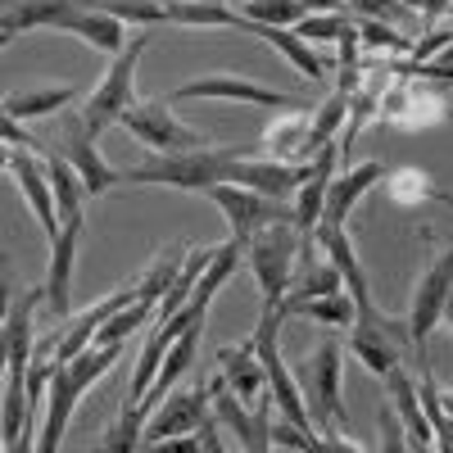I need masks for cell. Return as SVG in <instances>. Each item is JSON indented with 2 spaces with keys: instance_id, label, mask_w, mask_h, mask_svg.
<instances>
[{
  "instance_id": "obj_1",
  "label": "cell",
  "mask_w": 453,
  "mask_h": 453,
  "mask_svg": "<svg viewBox=\"0 0 453 453\" xmlns=\"http://www.w3.org/2000/svg\"><path fill=\"white\" fill-rule=\"evenodd\" d=\"M145 46H150V32L141 27V32H132L127 36V46L109 59V68H104V78L87 91V100H82V109H78V123L100 141L113 123L127 113V104L136 100V68H141V59H145Z\"/></svg>"
},
{
  "instance_id": "obj_2",
  "label": "cell",
  "mask_w": 453,
  "mask_h": 453,
  "mask_svg": "<svg viewBox=\"0 0 453 453\" xmlns=\"http://www.w3.org/2000/svg\"><path fill=\"white\" fill-rule=\"evenodd\" d=\"M250 155V150H232V145H200V150H173V155H155V159H145L136 168L123 173L127 186H168V191H204V186L222 181V168Z\"/></svg>"
},
{
  "instance_id": "obj_3",
  "label": "cell",
  "mask_w": 453,
  "mask_h": 453,
  "mask_svg": "<svg viewBox=\"0 0 453 453\" xmlns=\"http://www.w3.org/2000/svg\"><path fill=\"white\" fill-rule=\"evenodd\" d=\"M250 273L258 281V295H263V313L268 309H281V299L290 290V273L299 263V232L290 222H277V226H263L258 236H250L241 245Z\"/></svg>"
},
{
  "instance_id": "obj_4",
  "label": "cell",
  "mask_w": 453,
  "mask_h": 453,
  "mask_svg": "<svg viewBox=\"0 0 453 453\" xmlns=\"http://www.w3.org/2000/svg\"><path fill=\"white\" fill-rule=\"evenodd\" d=\"M340 363H345L340 340L322 335L318 345L309 349V358L295 367V381H299V395H304V403H309L313 426H340V431H349L345 399H340Z\"/></svg>"
},
{
  "instance_id": "obj_5",
  "label": "cell",
  "mask_w": 453,
  "mask_h": 453,
  "mask_svg": "<svg viewBox=\"0 0 453 453\" xmlns=\"http://www.w3.org/2000/svg\"><path fill=\"white\" fill-rule=\"evenodd\" d=\"M453 295V241L435 254V263L422 273L418 290L408 299V322H403V335L412 340V349H418V363L422 372H431V358H426V335L435 331V322L444 318V304Z\"/></svg>"
},
{
  "instance_id": "obj_6",
  "label": "cell",
  "mask_w": 453,
  "mask_h": 453,
  "mask_svg": "<svg viewBox=\"0 0 453 453\" xmlns=\"http://www.w3.org/2000/svg\"><path fill=\"white\" fill-rule=\"evenodd\" d=\"M204 200H213L232 226V241L245 245L250 236H258L263 226H277V222H290V204L286 200H268V196H254V191H241V186H226V181H213L200 191Z\"/></svg>"
},
{
  "instance_id": "obj_7",
  "label": "cell",
  "mask_w": 453,
  "mask_h": 453,
  "mask_svg": "<svg viewBox=\"0 0 453 453\" xmlns=\"http://www.w3.org/2000/svg\"><path fill=\"white\" fill-rule=\"evenodd\" d=\"M119 123L150 150V155H173V150H200L204 145V136L186 127L168 109V100H132Z\"/></svg>"
},
{
  "instance_id": "obj_8",
  "label": "cell",
  "mask_w": 453,
  "mask_h": 453,
  "mask_svg": "<svg viewBox=\"0 0 453 453\" xmlns=\"http://www.w3.org/2000/svg\"><path fill=\"white\" fill-rule=\"evenodd\" d=\"M191 100H236V104H258V109H304L286 91L263 87L254 78H241V73H204V78L181 82L168 96V104H191Z\"/></svg>"
},
{
  "instance_id": "obj_9",
  "label": "cell",
  "mask_w": 453,
  "mask_h": 453,
  "mask_svg": "<svg viewBox=\"0 0 453 453\" xmlns=\"http://www.w3.org/2000/svg\"><path fill=\"white\" fill-rule=\"evenodd\" d=\"M318 159L313 164H290V159H232L222 168V181L226 186H241V191H254V196H268V200H290L299 186L313 177Z\"/></svg>"
},
{
  "instance_id": "obj_10",
  "label": "cell",
  "mask_w": 453,
  "mask_h": 453,
  "mask_svg": "<svg viewBox=\"0 0 453 453\" xmlns=\"http://www.w3.org/2000/svg\"><path fill=\"white\" fill-rule=\"evenodd\" d=\"M444 113H449L444 87H435V82H395L381 96V113H376V119H386L399 132H426L431 123L444 119Z\"/></svg>"
},
{
  "instance_id": "obj_11",
  "label": "cell",
  "mask_w": 453,
  "mask_h": 453,
  "mask_svg": "<svg viewBox=\"0 0 453 453\" xmlns=\"http://www.w3.org/2000/svg\"><path fill=\"white\" fill-rule=\"evenodd\" d=\"M209 418H213L209 386L168 390V395L159 399V408L150 412V422H145V431H141V444H159V440H173V435H196Z\"/></svg>"
},
{
  "instance_id": "obj_12",
  "label": "cell",
  "mask_w": 453,
  "mask_h": 453,
  "mask_svg": "<svg viewBox=\"0 0 453 453\" xmlns=\"http://www.w3.org/2000/svg\"><path fill=\"white\" fill-rule=\"evenodd\" d=\"M59 155L68 159L73 173H78V181H82V191H87V196H109L113 186H123V173H119V168H109V159L100 155L96 136L78 123V113H73V119H64Z\"/></svg>"
},
{
  "instance_id": "obj_13",
  "label": "cell",
  "mask_w": 453,
  "mask_h": 453,
  "mask_svg": "<svg viewBox=\"0 0 453 453\" xmlns=\"http://www.w3.org/2000/svg\"><path fill=\"white\" fill-rule=\"evenodd\" d=\"M5 173L14 177V186L23 191V204H27V213L36 218V226H42V236L55 241V236H59V209H55V191H50L46 164L36 159L32 150H10Z\"/></svg>"
},
{
  "instance_id": "obj_14",
  "label": "cell",
  "mask_w": 453,
  "mask_h": 453,
  "mask_svg": "<svg viewBox=\"0 0 453 453\" xmlns=\"http://www.w3.org/2000/svg\"><path fill=\"white\" fill-rule=\"evenodd\" d=\"M82 222L87 218L59 222V236L50 241V268H46V281H42V299L50 304L55 318L73 313V263H78V245H82Z\"/></svg>"
},
{
  "instance_id": "obj_15",
  "label": "cell",
  "mask_w": 453,
  "mask_h": 453,
  "mask_svg": "<svg viewBox=\"0 0 453 453\" xmlns=\"http://www.w3.org/2000/svg\"><path fill=\"white\" fill-rule=\"evenodd\" d=\"M381 177H386V164H381V159L354 164L349 173L331 177V186H326V204H322V222H318V226H345L349 213H354V204H358L367 191H376V186H381Z\"/></svg>"
},
{
  "instance_id": "obj_16",
  "label": "cell",
  "mask_w": 453,
  "mask_h": 453,
  "mask_svg": "<svg viewBox=\"0 0 453 453\" xmlns=\"http://www.w3.org/2000/svg\"><path fill=\"white\" fill-rule=\"evenodd\" d=\"M213 372L222 376L226 390H232L245 408H258V399L268 395V376H263V367H258V358H254L250 335L241 340V345H226V349H218Z\"/></svg>"
},
{
  "instance_id": "obj_17",
  "label": "cell",
  "mask_w": 453,
  "mask_h": 453,
  "mask_svg": "<svg viewBox=\"0 0 453 453\" xmlns=\"http://www.w3.org/2000/svg\"><path fill=\"white\" fill-rule=\"evenodd\" d=\"M386 390H390V408H395V418H399V426H403V435H408V444L412 449H431L435 453V431H431V422H426V412H422V399H418V381L403 372V363L399 367H390L386 376Z\"/></svg>"
},
{
  "instance_id": "obj_18",
  "label": "cell",
  "mask_w": 453,
  "mask_h": 453,
  "mask_svg": "<svg viewBox=\"0 0 453 453\" xmlns=\"http://www.w3.org/2000/svg\"><path fill=\"white\" fill-rule=\"evenodd\" d=\"M335 155H340V145H326L322 155H318V168L313 177L295 191V204H290V226L299 232V241H313L318 232V222H322V204H326V186H331V173H335Z\"/></svg>"
},
{
  "instance_id": "obj_19",
  "label": "cell",
  "mask_w": 453,
  "mask_h": 453,
  "mask_svg": "<svg viewBox=\"0 0 453 453\" xmlns=\"http://www.w3.org/2000/svg\"><path fill=\"white\" fill-rule=\"evenodd\" d=\"M50 32H68V36H78V42H87L91 50H100V55H119L123 46H127V23H119V19H109V14H100V10H68Z\"/></svg>"
},
{
  "instance_id": "obj_20",
  "label": "cell",
  "mask_w": 453,
  "mask_h": 453,
  "mask_svg": "<svg viewBox=\"0 0 453 453\" xmlns=\"http://www.w3.org/2000/svg\"><path fill=\"white\" fill-rule=\"evenodd\" d=\"M200 335H204V322L186 326V331L173 340V345H168V354H164V363H159V376L150 381V390H145V399H141L145 412H155L159 399H164L168 390H177V381H181L186 372H191V363H196V354H200Z\"/></svg>"
},
{
  "instance_id": "obj_21",
  "label": "cell",
  "mask_w": 453,
  "mask_h": 453,
  "mask_svg": "<svg viewBox=\"0 0 453 453\" xmlns=\"http://www.w3.org/2000/svg\"><path fill=\"white\" fill-rule=\"evenodd\" d=\"M73 100H78V87H73V82H50V87L10 91L5 100H0V109H5L10 119H19V123L27 127L32 119H55V113H64Z\"/></svg>"
},
{
  "instance_id": "obj_22",
  "label": "cell",
  "mask_w": 453,
  "mask_h": 453,
  "mask_svg": "<svg viewBox=\"0 0 453 453\" xmlns=\"http://www.w3.org/2000/svg\"><path fill=\"white\" fill-rule=\"evenodd\" d=\"M309 113L313 109H286L268 132L258 136V150L268 159H290V164H313L309 159Z\"/></svg>"
},
{
  "instance_id": "obj_23",
  "label": "cell",
  "mask_w": 453,
  "mask_h": 453,
  "mask_svg": "<svg viewBox=\"0 0 453 453\" xmlns=\"http://www.w3.org/2000/svg\"><path fill=\"white\" fill-rule=\"evenodd\" d=\"M345 345H349V354H354L372 376H386L390 367H399V335H395V331L354 322L349 335H345Z\"/></svg>"
},
{
  "instance_id": "obj_24",
  "label": "cell",
  "mask_w": 453,
  "mask_h": 453,
  "mask_svg": "<svg viewBox=\"0 0 453 453\" xmlns=\"http://www.w3.org/2000/svg\"><path fill=\"white\" fill-rule=\"evenodd\" d=\"M281 318H309L331 331H349L358 322V309L345 290H335V295H313V299H281Z\"/></svg>"
},
{
  "instance_id": "obj_25",
  "label": "cell",
  "mask_w": 453,
  "mask_h": 453,
  "mask_svg": "<svg viewBox=\"0 0 453 453\" xmlns=\"http://www.w3.org/2000/svg\"><path fill=\"white\" fill-rule=\"evenodd\" d=\"M78 0H0V32H32V27H55Z\"/></svg>"
},
{
  "instance_id": "obj_26",
  "label": "cell",
  "mask_w": 453,
  "mask_h": 453,
  "mask_svg": "<svg viewBox=\"0 0 453 453\" xmlns=\"http://www.w3.org/2000/svg\"><path fill=\"white\" fill-rule=\"evenodd\" d=\"M245 32H254V36H263L268 46H277V55H281L290 68L304 73L309 82H326V64H322V55H318L309 42H299L290 27H258V23H245Z\"/></svg>"
},
{
  "instance_id": "obj_27",
  "label": "cell",
  "mask_w": 453,
  "mask_h": 453,
  "mask_svg": "<svg viewBox=\"0 0 453 453\" xmlns=\"http://www.w3.org/2000/svg\"><path fill=\"white\" fill-rule=\"evenodd\" d=\"M381 181H386V196H390L395 209H418V204H431V200L453 204V196L440 191L426 168H399V173H386Z\"/></svg>"
},
{
  "instance_id": "obj_28",
  "label": "cell",
  "mask_w": 453,
  "mask_h": 453,
  "mask_svg": "<svg viewBox=\"0 0 453 453\" xmlns=\"http://www.w3.org/2000/svg\"><path fill=\"white\" fill-rule=\"evenodd\" d=\"M164 14L168 23H181V27H241L245 32V19L226 0H164Z\"/></svg>"
},
{
  "instance_id": "obj_29",
  "label": "cell",
  "mask_w": 453,
  "mask_h": 453,
  "mask_svg": "<svg viewBox=\"0 0 453 453\" xmlns=\"http://www.w3.org/2000/svg\"><path fill=\"white\" fill-rule=\"evenodd\" d=\"M349 119V96L345 91H331L313 113H309V159H318L326 145H335V132L345 127Z\"/></svg>"
},
{
  "instance_id": "obj_30",
  "label": "cell",
  "mask_w": 453,
  "mask_h": 453,
  "mask_svg": "<svg viewBox=\"0 0 453 453\" xmlns=\"http://www.w3.org/2000/svg\"><path fill=\"white\" fill-rule=\"evenodd\" d=\"M181 258H186V245H168V250H159L155 258H150V268L132 281V290H136V299H150V304L159 309V299L168 295V286H173V277L181 273Z\"/></svg>"
},
{
  "instance_id": "obj_31",
  "label": "cell",
  "mask_w": 453,
  "mask_h": 453,
  "mask_svg": "<svg viewBox=\"0 0 453 453\" xmlns=\"http://www.w3.org/2000/svg\"><path fill=\"white\" fill-rule=\"evenodd\" d=\"M46 177H50V191H55V209H59V222H73L82 218V204H87V191L78 173L68 168L64 155H46Z\"/></svg>"
},
{
  "instance_id": "obj_32",
  "label": "cell",
  "mask_w": 453,
  "mask_h": 453,
  "mask_svg": "<svg viewBox=\"0 0 453 453\" xmlns=\"http://www.w3.org/2000/svg\"><path fill=\"white\" fill-rule=\"evenodd\" d=\"M141 326H155V304L150 299H132V304H123L119 313H113L100 331H96V340L91 345H127V335H136Z\"/></svg>"
},
{
  "instance_id": "obj_33",
  "label": "cell",
  "mask_w": 453,
  "mask_h": 453,
  "mask_svg": "<svg viewBox=\"0 0 453 453\" xmlns=\"http://www.w3.org/2000/svg\"><path fill=\"white\" fill-rule=\"evenodd\" d=\"M82 10H100L119 23H141V27H159L168 23L164 14V0H78Z\"/></svg>"
},
{
  "instance_id": "obj_34",
  "label": "cell",
  "mask_w": 453,
  "mask_h": 453,
  "mask_svg": "<svg viewBox=\"0 0 453 453\" xmlns=\"http://www.w3.org/2000/svg\"><path fill=\"white\" fill-rule=\"evenodd\" d=\"M290 32L299 36V42H309L313 50H318L322 42L340 46L345 36H354V14H345V10H340V14H304Z\"/></svg>"
},
{
  "instance_id": "obj_35",
  "label": "cell",
  "mask_w": 453,
  "mask_h": 453,
  "mask_svg": "<svg viewBox=\"0 0 453 453\" xmlns=\"http://www.w3.org/2000/svg\"><path fill=\"white\" fill-rule=\"evenodd\" d=\"M150 412L141 403H123L119 418L104 426V453H141V431Z\"/></svg>"
},
{
  "instance_id": "obj_36",
  "label": "cell",
  "mask_w": 453,
  "mask_h": 453,
  "mask_svg": "<svg viewBox=\"0 0 453 453\" xmlns=\"http://www.w3.org/2000/svg\"><path fill=\"white\" fill-rule=\"evenodd\" d=\"M236 14L245 23H258V27H295L304 19V5L299 0H241Z\"/></svg>"
},
{
  "instance_id": "obj_37",
  "label": "cell",
  "mask_w": 453,
  "mask_h": 453,
  "mask_svg": "<svg viewBox=\"0 0 453 453\" xmlns=\"http://www.w3.org/2000/svg\"><path fill=\"white\" fill-rule=\"evenodd\" d=\"M354 36L367 50H390V55H412V36H403L395 23H372V19H354Z\"/></svg>"
},
{
  "instance_id": "obj_38",
  "label": "cell",
  "mask_w": 453,
  "mask_h": 453,
  "mask_svg": "<svg viewBox=\"0 0 453 453\" xmlns=\"http://www.w3.org/2000/svg\"><path fill=\"white\" fill-rule=\"evenodd\" d=\"M241 453H277V440H273V422H268V408H254V418H250V431L236 440Z\"/></svg>"
},
{
  "instance_id": "obj_39",
  "label": "cell",
  "mask_w": 453,
  "mask_h": 453,
  "mask_svg": "<svg viewBox=\"0 0 453 453\" xmlns=\"http://www.w3.org/2000/svg\"><path fill=\"white\" fill-rule=\"evenodd\" d=\"M399 0H345V14L354 19H372V23H395L399 19Z\"/></svg>"
},
{
  "instance_id": "obj_40",
  "label": "cell",
  "mask_w": 453,
  "mask_h": 453,
  "mask_svg": "<svg viewBox=\"0 0 453 453\" xmlns=\"http://www.w3.org/2000/svg\"><path fill=\"white\" fill-rule=\"evenodd\" d=\"M0 145H10V150H36L42 155V145H36V136L19 123V119H10L5 109H0Z\"/></svg>"
},
{
  "instance_id": "obj_41",
  "label": "cell",
  "mask_w": 453,
  "mask_h": 453,
  "mask_svg": "<svg viewBox=\"0 0 453 453\" xmlns=\"http://www.w3.org/2000/svg\"><path fill=\"white\" fill-rule=\"evenodd\" d=\"M381 453H412L408 449V435L395 418V408H381Z\"/></svg>"
},
{
  "instance_id": "obj_42",
  "label": "cell",
  "mask_w": 453,
  "mask_h": 453,
  "mask_svg": "<svg viewBox=\"0 0 453 453\" xmlns=\"http://www.w3.org/2000/svg\"><path fill=\"white\" fill-rule=\"evenodd\" d=\"M449 42H453V27H440V32L431 27V32L422 36V42H412V59H418V64H422V59H431L435 50H444Z\"/></svg>"
},
{
  "instance_id": "obj_43",
  "label": "cell",
  "mask_w": 453,
  "mask_h": 453,
  "mask_svg": "<svg viewBox=\"0 0 453 453\" xmlns=\"http://www.w3.org/2000/svg\"><path fill=\"white\" fill-rule=\"evenodd\" d=\"M14 286H10V254L0 250V326H5V318H10V304H14Z\"/></svg>"
},
{
  "instance_id": "obj_44",
  "label": "cell",
  "mask_w": 453,
  "mask_h": 453,
  "mask_svg": "<svg viewBox=\"0 0 453 453\" xmlns=\"http://www.w3.org/2000/svg\"><path fill=\"white\" fill-rule=\"evenodd\" d=\"M399 5L412 10V14H449L453 0H399Z\"/></svg>"
},
{
  "instance_id": "obj_45",
  "label": "cell",
  "mask_w": 453,
  "mask_h": 453,
  "mask_svg": "<svg viewBox=\"0 0 453 453\" xmlns=\"http://www.w3.org/2000/svg\"><path fill=\"white\" fill-rule=\"evenodd\" d=\"M299 5H304V14H340L345 0H299Z\"/></svg>"
},
{
  "instance_id": "obj_46",
  "label": "cell",
  "mask_w": 453,
  "mask_h": 453,
  "mask_svg": "<svg viewBox=\"0 0 453 453\" xmlns=\"http://www.w3.org/2000/svg\"><path fill=\"white\" fill-rule=\"evenodd\" d=\"M440 403H444V412L453 418V390H440Z\"/></svg>"
},
{
  "instance_id": "obj_47",
  "label": "cell",
  "mask_w": 453,
  "mask_h": 453,
  "mask_svg": "<svg viewBox=\"0 0 453 453\" xmlns=\"http://www.w3.org/2000/svg\"><path fill=\"white\" fill-rule=\"evenodd\" d=\"M444 322H449V331H453V295H449V304H444Z\"/></svg>"
},
{
  "instance_id": "obj_48",
  "label": "cell",
  "mask_w": 453,
  "mask_h": 453,
  "mask_svg": "<svg viewBox=\"0 0 453 453\" xmlns=\"http://www.w3.org/2000/svg\"><path fill=\"white\" fill-rule=\"evenodd\" d=\"M10 42H14V36H10V32H0V50H5Z\"/></svg>"
},
{
  "instance_id": "obj_49",
  "label": "cell",
  "mask_w": 453,
  "mask_h": 453,
  "mask_svg": "<svg viewBox=\"0 0 453 453\" xmlns=\"http://www.w3.org/2000/svg\"><path fill=\"white\" fill-rule=\"evenodd\" d=\"M91 453H104V444H96V449H91Z\"/></svg>"
}]
</instances>
